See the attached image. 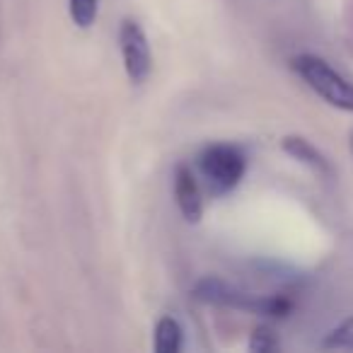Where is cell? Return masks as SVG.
<instances>
[{
  "label": "cell",
  "instance_id": "cell-1",
  "mask_svg": "<svg viewBox=\"0 0 353 353\" xmlns=\"http://www.w3.org/2000/svg\"><path fill=\"white\" fill-rule=\"evenodd\" d=\"M192 295L199 303L242 310V312L259 314V317L266 319H285L295 307L293 298L285 293H274V295L247 293V290L237 288V285L228 283L223 279H216V276H206V279L199 281L192 288Z\"/></svg>",
  "mask_w": 353,
  "mask_h": 353
},
{
  "label": "cell",
  "instance_id": "cell-2",
  "mask_svg": "<svg viewBox=\"0 0 353 353\" xmlns=\"http://www.w3.org/2000/svg\"><path fill=\"white\" fill-rule=\"evenodd\" d=\"M203 187L211 196L230 194L247 172V155L232 143H211L201 150L196 160Z\"/></svg>",
  "mask_w": 353,
  "mask_h": 353
},
{
  "label": "cell",
  "instance_id": "cell-3",
  "mask_svg": "<svg viewBox=\"0 0 353 353\" xmlns=\"http://www.w3.org/2000/svg\"><path fill=\"white\" fill-rule=\"evenodd\" d=\"M290 68L319 99L343 112H353V83L334 70L324 59L314 54H300L290 59Z\"/></svg>",
  "mask_w": 353,
  "mask_h": 353
},
{
  "label": "cell",
  "instance_id": "cell-4",
  "mask_svg": "<svg viewBox=\"0 0 353 353\" xmlns=\"http://www.w3.org/2000/svg\"><path fill=\"white\" fill-rule=\"evenodd\" d=\"M119 46H121V59L126 75L133 85H143L150 78L152 70V54L148 37L136 20H123L119 27Z\"/></svg>",
  "mask_w": 353,
  "mask_h": 353
},
{
  "label": "cell",
  "instance_id": "cell-5",
  "mask_svg": "<svg viewBox=\"0 0 353 353\" xmlns=\"http://www.w3.org/2000/svg\"><path fill=\"white\" fill-rule=\"evenodd\" d=\"M172 189H174V201L179 213L187 223H199L203 216V192L196 174L189 165H176L172 176Z\"/></svg>",
  "mask_w": 353,
  "mask_h": 353
},
{
  "label": "cell",
  "instance_id": "cell-6",
  "mask_svg": "<svg viewBox=\"0 0 353 353\" xmlns=\"http://www.w3.org/2000/svg\"><path fill=\"white\" fill-rule=\"evenodd\" d=\"M281 148H283L293 160H298L300 165H305L312 172H317L319 176H327V179H332L334 176V170H332V165H329V160L307 141V138L285 136L283 141H281Z\"/></svg>",
  "mask_w": 353,
  "mask_h": 353
},
{
  "label": "cell",
  "instance_id": "cell-7",
  "mask_svg": "<svg viewBox=\"0 0 353 353\" xmlns=\"http://www.w3.org/2000/svg\"><path fill=\"white\" fill-rule=\"evenodd\" d=\"M184 346V329L174 317L165 314L157 319L155 334H152V348L157 353H179Z\"/></svg>",
  "mask_w": 353,
  "mask_h": 353
},
{
  "label": "cell",
  "instance_id": "cell-8",
  "mask_svg": "<svg viewBox=\"0 0 353 353\" xmlns=\"http://www.w3.org/2000/svg\"><path fill=\"white\" fill-rule=\"evenodd\" d=\"M250 351L254 353H276L281 348V339L271 324H259L250 336Z\"/></svg>",
  "mask_w": 353,
  "mask_h": 353
},
{
  "label": "cell",
  "instance_id": "cell-9",
  "mask_svg": "<svg viewBox=\"0 0 353 353\" xmlns=\"http://www.w3.org/2000/svg\"><path fill=\"white\" fill-rule=\"evenodd\" d=\"M68 15L78 30H90L97 20V0H68Z\"/></svg>",
  "mask_w": 353,
  "mask_h": 353
},
{
  "label": "cell",
  "instance_id": "cell-10",
  "mask_svg": "<svg viewBox=\"0 0 353 353\" xmlns=\"http://www.w3.org/2000/svg\"><path fill=\"white\" fill-rule=\"evenodd\" d=\"M322 348H336V351H353V314L343 319L339 327H334L332 332L324 336Z\"/></svg>",
  "mask_w": 353,
  "mask_h": 353
},
{
  "label": "cell",
  "instance_id": "cell-11",
  "mask_svg": "<svg viewBox=\"0 0 353 353\" xmlns=\"http://www.w3.org/2000/svg\"><path fill=\"white\" fill-rule=\"evenodd\" d=\"M351 152H353V133H351Z\"/></svg>",
  "mask_w": 353,
  "mask_h": 353
}]
</instances>
